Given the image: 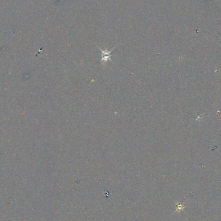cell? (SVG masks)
Here are the masks:
<instances>
[{
	"label": "cell",
	"mask_w": 221,
	"mask_h": 221,
	"mask_svg": "<svg viewBox=\"0 0 221 221\" xmlns=\"http://www.w3.org/2000/svg\"><path fill=\"white\" fill-rule=\"evenodd\" d=\"M98 48H99L100 51L102 52V60L100 62L103 63V64H105V63L107 62V61L112 62L111 52L114 49V48H112V49L109 51H108L106 49L105 50H102L101 48H100V47H98Z\"/></svg>",
	"instance_id": "1"
}]
</instances>
